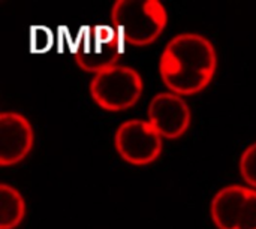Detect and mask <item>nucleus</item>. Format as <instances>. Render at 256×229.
<instances>
[{"mask_svg": "<svg viewBox=\"0 0 256 229\" xmlns=\"http://www.w3.org/2000/svg\"><path fill=\"white\" fill-rule=\"evenodd\" d=\"M210 216L218 229H256V189L230 184L216 192Z\"/></svg>", "mask_w": 256, "mask_h": 229, "instance_id": "6", "label": "nucleus"}, {"mask_svg": "<svg viewBox=\"0 0 256 229\" xmlns=\"http://www.w3.org/2000/svg\"><path fill=\"white\" fill-rule=\"evenodd\" d=\"M147 122L164 140H178L190 128L192 111L183 96L160 92L152 98L147 108Z\"/></svg>", "mask_w": 256, "mask_h": 229, "instance_id": "7", "label": "nucleus"}, {"mask_svg": "<svg viewBox=\"0 0 256 229\" xmlns=\"http://www.w3.org/2000/svg\"><path fill=\"white\" fill-rule=\"evenodd\" d=\"M27 206L21 192L6 183L0 184V229H16L26 219Z\"/></svg>", "mask_w": 256, "mask_h": 229, "instance_id": "9", "label": "nucleus"}, {"mask_svg": "<svg viewBox=\"0 0 256 229\" xmlns=\"http://www.w3.org/2000/svg\"><path fill=\"white\" fill-rule=\"evenodd\" d=\"M218 69V52L210 39L200 33H180L164 48L159 75L168 92L192 96L206 90Z\"/></svg>", "mask_w": 256, "mask_h": 229, "instance_id": "1", "label": "nucleus"}, {"mask_svg": "<svg viewBox=\"0 0 256 229\" xmlns=\"http://www.w3.org/2000/svg\"><path fill=\"white\" fill-rule=\"evenodd\" d=\"M123 40L111 24H92L78 30L72 54L76 66L92 75L118 64Z\"/></svg>", "mask_w": 256, "mask_h": 229, "instance_id": "4", "label": "nucleus"}, {"mask_svg": "<svg viewBox=\"0 0 256 229\" xmlns=\"http://www.w3.org/2000/svg\"><path fill=\"white\" fill-rule=\"evenodd\" d=\"M168 24V12L159 0H117L111 8V26L123 44L148 46Z\"/></svg>", "mask_w": 256, "mask_h": 229, "instance_id": "2", "label": "nucleus"}, {"mask_svg": "<svg viewBox=\"0 0 256 229\" xmlns=\"http://www.w3.org/2000/svg\"><path fill=\"white\" fill-rule=\"evenodd\" d=\"M117 154L129 165L147 166L159 159L164 148V138L147 122L132 118L123 122L114 134Z\"/></svg>", "mask_w": 256, "mask_h": 229, "instance_id": "5", "label": "nucleus"}, {"mask_svg": "<svg viewBox=\"0 0 256 229\" xmlns=\"http://www.w3.org/2000/svg\"><path fill=\"white\" fill-rule=\"evenodd\" d=\"M240 176L249 188L256 189V142L250 144L240 156Z\"/></svg>", "mask_w": 256, "mask_h": 229, "instance_id": "10", "label": "nucleus"}, {"mask_svg": "<svg viewBox=\"0 0 256 229\" xmlns=\"http://www.w3.org/2000/svg\"><path fill=\"white\" fill-rule=\"evenodd\" d=\"M88 92L99 108L120 112L138 104L144 92V81L136 69L116 64L93 75Z\"/></svg>", "mask_w": 256, "mask_h": 229, "instance_id": "3", "label": "nucleus"}, {"mask_svg": "<svg viewBox=\"0 0 256 229\" xmlns=\"http://www.w3.org/2000/svg\"><path fill=\"white\" fill-rule=\"evenodd\" d=\"M34 144V130L28 118L15 111L0 114V165L14 166L22 162Z\"/></svg>", "mask_w": 256, "mask_h": 229, "instance_id": "8", "label": "nucleus"}]
</instances>
